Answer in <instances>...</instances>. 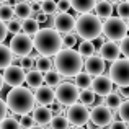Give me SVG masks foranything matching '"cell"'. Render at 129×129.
<instances>
[{
    "mask_svg": "<svg viewBox=\"0 0 129 129\" xmlns=\"http://www.w3.org/2000/svg\"><path fill=\"white\" fill-rule=\"evenodd\" d=\"M114 121V116L111 113V110L108 106H105L103 103L101 105H96V106L91 108L90 111V123L98 126L100 129L106 127V126H111Z\"/></svg>",
    "mask_w": 129,
    "mask_h": 129,
    "instance_id": "10",
    "label": "cell"
},
{
    "mask_svg": "<svg viewBox=\"0 0 129 129\" xmlns=\"http://www.w3.org/2000/svg\"><path fill=\"white\" fill-rule=\"evenodd\" d=\"M127 29H129V21H127Z\"/></svg>",
    "mask_w": 129,
    "mask_h": 129,
    "instance_id": "50",
    "label": "cell"
},
{
    "mask_svg": "<svg viewBox=\"0 0 129 129\" xmlns=\"http://www.w3.org/2000/svg\"><path fill=\"white\" fill-rule=\"evenodd\" d=\"M100 56L105 60H110V62H116L119 60L121 56V47L119 44H116L114 41H105L100 46Z\"/></svg>",
    "mask_w": 129,
    "mask_h": 129,
    "instance_id": "15",
    "label": "cell"
},
{
    "mask_svg": "<svg viewBox=\"0 0 129 129\" xmlns=\"http://www.w3.org/2000/svg\"><path fill=\"white\" fill-rule=\"evenodd\" d=\"M60 77H62V75H60L57 70H51V72L44 74V82H46L47 87H51V88L56 87L57 88L60 83H62V82H60Z\"/></svg>",
    "mask_w": 129,
    "mask_h": 129,
    "instance_id": "27",
    "label": "cell"
},
{
    "mask_svg": "<svg viewBox=\"0 0 129 129\" xmlns=\"http://www.w3.org/2000/svg\"><path fill=\"white\" fill-rule=\"evenodd\" d=\"M116 13L121 20H127L129 21V2H121L116 7Z\"/></svg>",
    "mask_w": 129,
    "mask_h": 129,
    "instance_id": "34",
    "label": "cell"
},
{
    "mask_svg": "<svg viewBox=\"0 0 129 129\" xmlns=\"http://www.w3.org/2000/svg\"><path fill=\"white\" fill-rule=\"evenodd\" d=\"M95 98H96V95L93 93V90H83L80 91V101H82V105H93L95 103Z\"/></svg>",
    "mask_w": 129,
    "mask_h": 129,
    "instance_id": "33",
    "label": "cell"
},
{
    "mask_svg": "<svg viewBox=\"0 0 129 129\" xmlns=\"http://www.w3.org/2000/svg\"><path fill=\"white\" fill-rule=\"evenodd\" d=\"M26 83H28L29 88H41L43 83H44V75L43 72H39V70H28V74H26Z\"/></svg>",
    "mask_w": 129,
    "mask_h": 129,
    "instance_id": "21",
    "label": "cell"
},
{
    "mask_svg": "<svg viewBox=\"0 0 129 129\" xmlns=\"http://www.w3.org/2000/svg\"><path fill=\"white\" fill-rule=\"evenodd\" d=\"M13 62V52L8 46L0 44V69L5 70L7 67H10Z\"/></svg>",
    "mask_w": 129,
    "mask_h": 129,
    "instance_id": "22",
    "label": "cell"
},
{
    "mask_svg": "<svg viewBox=\"0 0 129 129\" xmlns=\"http://www.w3.org/2000/svg\"><path fill=\"white\" fill-rule=\"evenodd\" d=\"M36 66V60L33 59L31 56H28V57H21L20 59V67H23V69H33V67Z\"/></svg>",
    "mask_w": 129,
    "mask_h": 129,
    "instance_id": "38",
    "label": "cell"
},
{
    "mask_svg": "<svg viewBox=\"0 0 129 129\" xmlns=\"http://www.w3.org/2000/svg\"><path fill=\"white\" fill-rule=\"evenodd\" d=\"M13 10H15V16H16V18H20L21 21L29 20V18H31V15H33L31 3H28V2H18L15 7H13Z\"/></svg>",
    "mask_w": 129,
    "mask_h": 129,
    "instance_id": "20",
    "label": "cell"
},
{
    "mask_svg": "<svg viewBox=\"0 0 129 129\" xmlns=\"http://www.w3.org/2000/svg\"><path fill=\"white\" fill-rule=\"evenodd\" d=\"M31 129H44L43 126H35V127H31Z\"/></svg>",
    "mask_w": 129,
    "mask_h": 129,
    "instance_id": "48",
    "label": "cell"
},
{
    "mask_svg": "<svg viewBox=\"0 0 129 129\" xmlns=\"http://www.w3.org/2000/svg\"><path fill=\"white\" fill-rule=\"evenodd\" d=\"M7 28H8V33H12L13 36H16V35H20V31L23 29V26H21V23L20 21H10L8 25H7Z\"/></svg>",
    "mask_w": 129,
    "mask_h": 129,
    "instance_id": "37",
    "label": "cell"
},
{
    "mask_svg": "<svg viewBox=\"0 0 129 129\" xmlns=\"http://www.w3.org/2000/svg\"><path fill=\"white\" fill-rule=\"evenodd\" d=\"M72 8V3L69 0H60L57 2V12L59 13H69V10Z\"/></svg>",
    "mask_w": 129,
    "mask_h": 129,
    "instance_id": "40",
    "label": "cell"
},
{
    "mask_svg": "<svg viewBox=\"0 0 129 129\" xmlns=\"http://www.w3.org/2000/svg\"><path fill=\"white\" fill-rule=\"evenodd\" d=\"M7 35H8V28H7V25L3 21H0V44H3Z\"/></svg>",
    "mask_w": 129,
    "mask_h": 129,
    "instance_id": "44",
    "label": "cell"
},
{
    "mask_svg": "<svg viewBox=\"0 0 129 129\" xmlns=\"http://www.w3.org/2000/svg\"><path fill=\"white\" fill-rule=\"evenodd\" d=\"M80 88L75 85V83L70 82H62L59 87L56 88V101L60 103L62 106H74L77 101L80 100Z\"/></svg>",
    "mask_w": 129,
    "mask_h": 129,
    "instance_id": "6",
    "label": "cell"
},
{
    "mask_svg": "<svg viewBox=\"0 0 129 129\" xmlns=\"http://www.w3.org/2000/svg\"><path fill=\"white\" fill-rule=\"evenodd\" d=\"M21 26H23V33L25 35H28V36H36L39 33V21L38 20H35V18H29V20H26V21H21Z\"/></svg>",
    "mask_w": 129,
    "mask_h": 129,
    "instance_id": "24",
    "label": "cell"
},
{
    "mask_svg": "<svg viewBox=\"0 0 129 129\" xmlns=\"http://www.w3.org/2000/svg\"><path fill=\"white\" fill-rule=\"evenodd\" d=\"M26 74L25 69L20 66H10L3 70V82L7 83L8 87L12 88H18V87H23V82H26Z\"/></svg>",
    "mask_w": 129,
    "mask_h": 129,
    "instance_id": "11",
    "label": "cell"
},
{
    "mask_svg": "<svg viewBox=\"0 0 129 129\" xmlns=\"http://www.w3.org/2000/svg\"><path fill=\"white\" fill-rule=\"evenodd\" d=\"M127 23L121 20L119 16H111L110 20L103 21V35L108 38V41H123L127 36Z\"/></svg>",
    "mask_w": 129,
    "mask_h": 129,
    "instance_id": "5",
    "label": "cell"
},
{
    "mask_svg": "<svg viewBox=\"0 0 129 129\" xmlns=\"http://www.w3.org/2000/svg\"><path fill=\"white\" fill-rule=\"evenodd\" d=\"M85 67L82 56L75 49H62L54 57V70L62 77H79Z\"/></svg>",
    "mask_w": 129,
    "mask_h": 129,
    "instance_id": "2",
    "label": "cell"
},
{
    "mask_svg": "<svg viewBox=\"0 0 129 129\" xmlns=\"http://www.w3.org/2000/svg\"><path fill=\"white\" fill-rule=\"evenodd\" d=\"M41 12L47 16L54 15L57 12V3L54 0H44V2H41Z\"/></svg>",
    "mask_w": 129,
    "mask_h": 129,
    "instance_id": "31",
    "label": "cell"
},
{
    "mask_svg": "<svg viewBox=\"0 0 129 129\" xmlns=\"http://www.w3.org/2000/svg\"><path fill=\"white\" fill-rule=\"evenodd\" d=\"M95 15H96L100 20L103 18L105 21L110 20L111 15H113V3L106 2V0H100V2H96V7H95Z\"/></svg>",
    "mask_w": 129,
    "mask_h": 129,
    "instance_id": "19",
    "label": "cell"
},
{
    "mask_svg": "<svg viewBox=\"0 0 129 129\" xmlns=\"http://www.w3.org/2000/svg\"><path fill=\"white\" fill-rule=\"evenodd\" d=\"M96 129H100V127H96Z\"/></svg>",
    "mask_w": 129,
    "mask_h": 129,
    "instance_id": "51",
    "label": "cell"
},
{
    "mask_svg": "<svg viewBox=\"0 0 129 129\" xmlns=\"http://www.w3.org/2000/svg\"><path fill=\"white\" fill-rule=\"evenodd\" d=\"M20 124H21V129H31V127L36 126L35 118H33V116H23V118H20Z\"/></svg>",
    "mask_w": 129,
    "mask_h": 129,
    "instance_id": "36",
    "label": "cell"
},
{
    "mask_svg": "<svg viewBox=\"0 0 129 129\" xmlns=\"http://www.w3.org/2000/svg\"><path fill=\"white\" fill-rule=\"evenodd\" d=\"M0 5H2V3H0Z\"/></svg>",
    "mask_w": 129,
    "mask_h": 129,
    "instance_id": "52",
    "label": "cell"
},
{
    "mask_svg": "<svg viewBox=\"0 0 129 129\" xmlns=\"http://www.w3.org/2000/svg\"><path fill=\"white\" fill-rule=\"evenodd\" d=\"M35 49L44 57H56L64 49V38L54 28H41L39 33L33 38Z\"/></svg>",
    "mask_w": 129,
    "mask_h": 129,
    "instance_id": "3",
    "label": "cell"
},
{
    "mask_svg": "<svg viewBox=\"0 0 129 129\" xmlns=\"http://www.w3.org/2000/svg\"><path fill=\"white\" fill-rule=\"evenodd\" d=\"M119 47H121V54L124 56V59H129V36H126L119 43Z\"/></svg>",
    "mask_w": 129,
    "mask_h": 129,
    "instance_id": "41",
    "label": "cell"
},
{
    "mask_svg": "<svg viewBox=\"0 0 129 129\" xmlns=\"http://www.w3.org/2000/svg\"><path fill=\"white\" fill-rule=\"evenodd\" d=\"M110 129H129V124H126L124 121L114 119V121H113V124L110 126Z\"/></svg>",
    "mask_w": 129,
    "mask_h": 129,
    "instance_id": "43",
    "label": "cell"
},
{
    "mask_svg": "<svg viewBox=\"0 0 129 129\" xmlns=\"http://www.w3.org/2000/svg\"><path fill=\"white\" fill-rule=\"evenodd\" d=\"M7 111H8V106H7V101H3L2 98H0V123H2L7 116Z\"/></svg>",
    "mask_w": 129,
    "mask_h": 129,
    "instance_id": "42",
    "label": "cell"
},
{
    "mask_svg": "<svg viewBox=\"0 0 129 129\" xmlns=\"http://www.w3.org/2000/svg\"><path fill=\"white\" fill-rule=\"evenodd\" d=\"M85 72L90 77H101L105 72V59L101 56H91L85 60Z\"/></svg>",
    "mask_w": 129,
    "mask_h": 129,
    "instance_id": "14",
    "label": "cell"
},
{
    "mask_svg": "<svg viewBox=\"0 0 129 129\" xmlns=\"http://www.w3.org/2000/svg\"><path fill=\"white\" fill-rule=\"evenodd\" d=\"M35 100L39 106H47V105H54L56 103V90H52L51 87L43 85L41 88L35 91Z\"/></svg>",
    "mask_w": 129,
    "mask_h": 129,
    "instance_id": "16",
    "label": "cell"
},
{
    "mask_svg": "<svg viewBox=\"0 0 129 129\" xmlns=\"http://www.w3.org/2000/svg\"><path fill=\"white\" fill-rule=\"evenodd\" d=\"M103 105L105 106H108L110 110H119V106L123 105V100H121V95L116 93V91H113V93H110L108 96L103 98Z\"/></svg>",
    "mask_w": 129,
    "mask_h": 129,
    "instance_id": "23",
    "label": "cell"
},
{
    "mask_svg": "<svg viewBox=\"0 0 129 129\" xmlns=\"http://www.w3.org/2000/svg\"><path fill=\"white\" fill-rule=\"evenodd\" d=\"M75 85L79 88H82V91L83 90H90L91 85H93V79H91L87 72H82L79 77H75Z\"/></svg>",
    "mask_w": 129,
    "mask_h": 129,
    "instance_id": "26",
    "label": "cell"
},
{
    "mask_svg": "<svg viewBox=\"0 0 129 129\" xmlns=\"http://www.w3.org/2000/svg\"><path fill=\"white\" fill-rule=\"evenodd\" d=\"M118 114L121 116V121H124L126 124H129V100H124L123 105L118 110Z\"/></svg>",
    "mask_w": 129,
    "mask_h": 129,
    "instance_id": "35",
    "label": "cell"
},
{
    "mask_svg": "<svg viewBox=\"0 0 129 129\" xmlns=\"http://www.w3.org/2000/svg\"><path fill=\"white\" fill-rule=\"evenodd\" d=\"M66 118L69 124H72L74 127H83L90 123V111L85 105L75 103L74 106L66 110Z\"/></svg>",
    "mask_w": 129,
    "mask_h": 129,
    "instance_id": "8",
    "label": "cell"
},
{
    "mask_svg": "<svg viewBox=\"0 0 129 129\" xmlns=\"http://www.w3.org/2000/svg\"><path fill=\"white\" fill-rule=\"evenodd\" d=\"M77 36L83 39V41H91V39H98L103 35V21L93 13L82 15L77 18Z\"/></svg>",
    "mask_w": 129,
    "mask_h": 129,
    "instance_id": "4",
    "label": "cell"
},
{
    "mask_svg": "<svg viewBox=\"0 0 129 129\" xmlns=\"http://www.w3.org/2000/svg\"><path fill=\"white\" fill-rule=\"evenodd\" d=\"M77 44V36L75 35H67L64 38V49H74V46Z\"/></svg>",
    "mask_w": 129,
    "mask_h": 129,
    "instance_id": "39",
    "label": "cell"
},
{
    "mask_svg": "<svg viewBox=\"0 0 129 129\" xmlns=\"http://www.w3.org/2000/svg\"><path fill=\"white\" fill-rule=\"evenodd\" d=\"M77 51H79V54L82 57H87L88 59V57L95 56V43L93 41H80Z\"/></svg>",
    "mask_w": 129,
    "mask_h": 129,
    "instance_id": "25",
    "label": "cell"
},
{
    "mask_svg": "<svg viewBox=\"0 0 129 129\" xmlns=\"http://www.w3.org/2000/svg\"><path fill=\"white\" fill-rule=\"evenodd\" d=\"M0 129H21V124L15 116H8L0 123Z\"/></svg>",
    "mask_w": 129,
    "mask_h": 129,
    "instance_id": "30",
    "label": "cell"
},
{
    "mask_svg": "<svg viewBox=\"0 0 129 129\" xmlns=\"http://www.w3.org/2000/svg\"><path fill=\"white\" fill-rule=\"evenodd\" d=\"M51 129H69V121L64 114L54 116L52 123H51Z\"/></svg>",
    "mask_w": 129,
    "mask_h": 129,
    "instance_id": "32",
    "label": "cell"
},
{
    "mask_svg": "<svg viewBox=\"0 0 129 129\" xmlns=\"http://www.w3.org/2000/svg\"><path fill=\"white\" fill-rule=\"evenodd\" d=\"M75 129H87V127H75Z\"/></svg>",
    "mask_w": 129,
    "mask_h": 129,
    "instance_id": "49",
    "label": "cell"
},
{
    "mask_svg": "<svg viewBox=\"0 0 129 129\" xmlns=\"http://www.w3.org/2000/svg\"><path fill=\"white\" fill-rule=\"evenodd\" d=\"M113 85L114 83L111 82L110 77L106 75H101V77H96L93 79V85H91V90L96 96H108L110 93H113Z\"/></svg>",
    "mask_w": 129,
    "mask_h": 129,
    "instance_id": "13",
    "label": "cell"
},
{
    "mask_svg": "<svg viewBox=\"0 0 129 129\" xmlns=\"http://www.w3.org/2000/svg\"><path fill=\"white\" fill-rule=\"evenodd\" d=\"M7 106L12 111L13 114H18V116H29V113L36 110L35 103V93L29 90L28 87H18V88H12V90L7 93Z\"/></svg>",
    "mask_w": 129,
    "mask_h": 129,
    "instance_id": "1",
    "label": "cell"
},
{
    "mask_svg": "<svg viewBox=\"0 0 129 129\" xmlns=\"http://www.w3.org/2000/svg\"><path fill=\"white\" fill-rule=\"evenodd\" d=\"M77 28V20L70 13H57L54 16V29L62 35H72V31Z\"/></svg>",
    "mask_w": 129,
    "mask_h": 129,
    "instance_id": "12",
    "label": "cell"
},
{
    "mask_svg": "<svg viewBox=\"0 0 129 129\" xmlns=\"http://www.w3.org/2000/svg\"><path fill=\"white\" fill-rule=\"evenodd\" d=\"M121 96H126V100H129V88H118Z\"/></svg>",
    "mask_w": 129,
    "mask_h": 129,
    "instance_id": "46",
    "label": "cell"
},
{
    "mask_svg": "<svg viewBox=\"0 0 129 129\" xmlns=\"http://www.w3.org/2000/svg\"><path fill=\"white\" fill-rule=\"evenodd\" d=\"M52 60H51V57H44L41 56L38 60H36V70H39V72H44V74H47V72H51L52 70Z\"/></svg>",
    "mask_w": 129,
    "mask_h": 129,
    "instance_id": "29",
    "label": "cell"
},
{
    "mask_svg": "<svg viewBox=\"0 0 129 129\" xmlns=\"http://www.w3.org/2000/svg\"><path fill=\"white\" fill-rule=\"evenodd\" d=\"M108 77L118 88H129V59H119L113 62Z\"/></svg>",
    "mask_w": 129,
    "mask_h": 129,
    "instance_id": "7",
    "label": "cell"
},
{
    "mask_svg": "<svg viewBox=\"0 0 129 129\" xmlns=\"http://www.w3.org/2000/svg\"><path fill=\"white\" fill-rule=\"evenodd\" d=\"M70 3H72L74 12L79 13V16L88 15V13H90L91 10H95V7H96V2H95V0H72Z\"/></svg>",
    "mask_w": 129,
    "mask_h": 129,
    "instance_id": "18",
    "label": "cell"
},
{
    "mask_svg": "<svg viewBox=\"0 0 129 129\" xmlns=\"http://www.w3.org/2000/svg\"><path fill=\"white\" fill-rule=\"evenodd\" d=\"M31 116L35 118L36 126H43V127L47 126V124H51L52 119H54L52 111H51V108H47V106H36V110L33 111Z\"/></svg>",
    "mask_w": 129,
    "mask_h": 129,
    "instance_id": "17",
    "label": "cell"
},
{
    "mask_svg": "<svg viewBox=\"0 0 129 129\" xmlns=\"http://www.w3.org/2000/svg\"><path fill=\"white\" fill-rule=\"evenodd\" d=\"M13 16H15V10L12 5L8 3H2L0 5V21H13Z\"/></svg>",
    "mask_w": 129,
    "mask_h": 129,
    "instance_id": "28",
    "label": "cell"
},
{
    "mask_svg": "<svg viewBox=\"0 0 129 129\" xmlns=\"http://www.w3.org/2000/svg\"><path fill=\"white\" fill-rule=\"evenodd\" d=\"M33 47H35V43H33V38L25 33H20V35L13 36L12 41H10V49H12L13 56L18 57H28L33 54Z\"/></svg>",
    "mask_w": 129,
    "mask_h": 129,
    "instance_id": "9",
    "label": "cell"
},
{
    "mask_svg": "<svg viewBox=\"0 0 129 129\" xmlns=\"http://www.w3.org/2000/svg\"><path fill=\"white\" fill-rule=\"evenodd\" d=\"M3 83H5V82H3V75H2V74H0V90H2Z\"/></svg>",
    "mask_w": 129,
    "mask_h": 129,
    "instance_id": "47",
    "label": "cell"
},
{
    "mask_svg": "<svg viewBox=\"0 0 129 129\" xmlns=\"http://www.w3.org/2000/svg\"><path fill=\"white\" fill-rule=\"evenodd\" d=\"M51 111H52L54 116H59V114H62V105L56 101L54 105H51Z\"/></svg>",
    "mask_w": 129,
    "mask_h": 129,
    "instance_id": "45",
    "label": "cell"
}]
</instances>
